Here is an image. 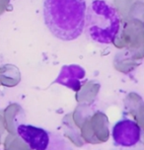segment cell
I'll return each mask as SVG.
<instances>
[{
  "label": "cell",
  "mask_w": 144,
  "mask_h": 150,
  "mask_svg": "<svg viewBox=\"0 0 144 150\" xmlns=\"http://www.w3.org/2000/svg\"><path fill=\"white\" fill-rule=\"evenodd\" d=\"M143 21L121 20L116 36L112 44L118 49H143Z\"/></svg>",
  "instance_id": "277c9868"
},
{
  "label": "cell",
  "mask_w": 144,
  "mask_h": 150,
  "mask_svg": "<svg viewBox=\"0 0 144 150\" xmlns=\"http://www.w3.org/2000/svg\"><path fill=\"white\" fill-rule=\"evenodd\" d=\"M93 112H94V110L92 109V107L90 105L79 104V105L76 107V109L74 110V112L71 114L72 120H73L74 124L77 125V127L80 128L82 124L92 116Z\"/></svg>",
  "instance_id": "9a60e30c"
},
{
  "label": "cell",
  "mask_w": 144,
  "mask_h": 150,
  "mask_svg": "<svg viewBox=\"0 0 144 150\" xmlns=\"http://www.w3.org/2000/svg\"><path fill=\"white\" fill-rule=\"evenodd\" d=\"M10 0H0V15L9 9Z\"/></svg>",
  "instance_id": "e0dca14e"
},
{
  "label": "cell",
  "mask_w": 144,
  "mask_h": 150,
  "mask_svg": "<svg viewBox=\"0 0 144 150\" xmlns=\"http://www.w3.org/2000/svg\"><path fill=\"white\" fill-rule=\"evenodd\" d=\"M143 59V49L128 50L125 49L116 55L114 60V66L119 72L129 73L138 65H140Z\"/></svg>",
  "instance_id": "52a82bcc"
},
{
  "label": "cell",
  "mask_w": 144,
  "mask_h": 150,
  "mask_svg": "<svg viewBox=\"0 0 144 150\" xmlns=\"http://www.w3.org/2000/svg\"><path fill=\"white\" fill-rule=\"evenodd\" d=\"M62 125H63V132L64 136H66L69 140L75 144L76 146L81 147L83 146L85 142L80 135V129L77 127V125L74 124L73 120H72L71 114H68L63 117L62 120Z\"/></svg>",
  "instance_id": "5bb4252c"
},
{
  "label": "cell",
  "mask_w": 144,
  "mask_h": 150,
  "mask_svg": "<svg viewBox=\"0 0 144 150\" xmlns=\"http://www.w3.org/2000/svg\"><path fill=\"white\" fill-rule=\"evenodd\" d=\"M3 145L4 150H32L17 133H8L4 139Z\"/></svg>",
  "instance_id": "2e32d148"
},
{
  "label": "cell",
  "mask_w": 144,
  "mask_h": 150,
  "mask_svg": "<svg viewBox=\"0 0 144 150\" xmlns=\"http://www.w3.org/2000/svg\"><path fill=\"white\" fill-rule=\"evenodd\" d=\"M141 129L136 122L130 120H119L113 128L114 145L130 147L137 144L140 140Z\"/></svg>",
  "instance_id": "5b68a950"
},
{
  "label": "cell",
  "mask_w": 144,
  "mask_h": 150,
  "mask_svg": "<svg viewBox=\"0 0 144 150\" xmlns=\"http://www.w3.org/2000/svg\"><path fill=\"white\" fill-rule=\"evenodd\" d=\"M3 116V122L5 130L8 131V133H17V127L21 125L22 120L25 117V112L22 109V107L16 103L10 104L7 106L2 112Z\"/></svg>",
  "instance_id": "30bf717a"
},
{
  "label": "cell",
  "mask_w": 144,
  "mask_h": 150,
  "mask_svg": "<svg viewBox=\"0 0 144 150\" xmlns=\"http://www.w3.org/2000/svg\"><path fill=\"white\" fill-rule=\"evenodd\" d=\"M86 10L85 0H44V23L55 38L74 41L85 28Z\"/></svg>",
  "instance_id": "6da1fadb"
},
{
  "label": "cell",
  "mask_w": 144,
  "mask_h": 150,
  "mask_svg": "<svg viewBox=\"0 0 144 150\" xmlns=\"http://www.w3.org/2000/svg\"><path fill=\"white\" fill-rule=\"evenodd\" d=\"M100 83L97 81H92V80L82 83L79 89L76 91V101L79 104L91 105L97 98L98 93L100 91Z\"/></svg>",
  "instance_id": "7c38bea8"
},
{
  "label": "cell",
  "mask_w": 144,
  "mask_h": 150,
  "mask_svg": "<svg viewBox=\"0 0 144 150\" xmlns=\"http://www.w3.org/2000/svg\"><path fill=\"white\" fill-rule=\"evenodd\" d=\"M16 130L17 134L28 144L32 150H46L49 146V133L42 128L21 124L17 127Z\"/></svg>",
  "instance_id": "8992f818"
},
{
  "label": "cell",
  "mask_w": 144,
  "mask_h": 150,
  "mask_svg": "<svg viewBox=\"0 0 144 150\" xmlns=\"http://www.w3.org/2000/svg\"><path fill=\"white\" fill-rule=\"evenodd\" d=\"M143 0H114V5L121 20H142Z\"/></svg>",
  "instance_id": "9c48e42d"
},
{
  "label": "cell",
  "mask_w": 144,
  "mask_h": 150,
  "mask_svg": "<svg viewBox=\"0 0 144 150\" xmlns=\"http://www.w3.org/2000/svg\"><path fill=\"white\" fill-rule=\"evenodd\" d=\"M80 135L85 143L100 144L110 138L109 119L102 112H94L80 127Z\"/></svg>",
  "instance_id": "3957f363"
},
{
  "label": "cell",
  "mask_w": 144,
  "mask_h": 150,
  "mask_svg": "<svg viewBox=\"0 0 144 150\" xmlns=\"http://www.w3.org/2000/svg\"><path fill=\"white\" fill-rule=\"evenodd\" d=\"M85 77V70L81 66L71 64V65L62 66L59 75L55 79L54 83H58L63 86L77 91L81 86V81Z\"/></svg>",
  "instance_id": "ba28073f"
},
{
  "label": "cell",
  "mask_w": 144,
  "mask_h": 150,
  "mask_svg": "<svg viewBox=\"0 0 144 150\" xmlns=\"http://www.w3.org/2000/svg\"><path fill=\"white\" fill-rule=\"evenodd\" d=\"M5 132V127L3 122V116H2V112H0V144H1V136Z\"/></svg>",
  "instance_id": "ac0fdd59"
},
{
  "label": "cell",
  "mask_w": 144,
  "mask_h": 150,
  "mask_svg": "<svg viewBox=\"0 0 144 150\" xmlns=\"http://www.w3.org/2000/svg\"><path fill=\"white\" fill-rule=\"evenodd\" d=\"M21 81L19 68L13 64H5L0 67V85L5 87H15Z\"/></svg>",
  "instance_id": "4fadbf2b"
},
{
  "label": "cell",
  "mask_w": 144,
  "mask_h": 150,
  "mask_svg": "<svg viewBox=\"0 0 144 150\" xmlns=\"http://www.w3.org/2000/svg\"><path fill=\"white\" fill-rule=\"evenodd\" d=\"M143 101L142 98L136 93H129L124 99V108L129 115L134 117L141 128L144 127L143 120Z\"/></svg>",
  "instance_id": "8fae6325"
},
{
  "label": "cell",
  "mask_w": 144,
  "mask_h": 150,
  "mask_svg": "<svg viewBox=\"0 0 144 150\" xmlns=\"http://www.w3.org/2000/svg\"><path fill=\"white\" fill-rule=\"evenodd\" d=\"M121 25V18L106 1L94 0L86 11V34L93 41L100 44H112Z\"/></svg>",
  "instance_id": "7a4b0ae2"
}]
</instances>
